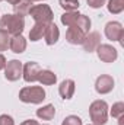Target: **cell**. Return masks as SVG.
Listing matches in <instances>:
<instances>
[{"mask_svg": "<svg viewBox=\"0 0 124 125\" xmlns=\"http://www.w3.org/2000/svg\"><path fill=\"white\" fill-rule=\"evenodd\" d=\"M29 15L35 21V23H42V25H50L54 18V13L48 4H34L29 10Z\"/></svg>", "mask_w": 124, "mask_h": 125, "instance_id": "cell-4", "label": "cell"}, {"mask_svg": "<svg viewBox=\"0 0 124 125\" xmlns=\"http://www.w3.org/2000/svg\"><path fill=\"white\" fill-rule=\"evenodd\" d=\"M41 67L35 61H28L24 64V71H22V79L26 83H35L38 80V73Z\"/></svg>", "mask_w": 124, "mask_h": 125, "instance_id": "cell-9", "label": "cell"}, {"mask_svg": "<svg viewBox=\"0 0 124 125\" xmlns=\"http://www.w3.org/2000/svg\"><path fill=\"white\" fill-rule=\"evenodd\" d=\"M9 41H10V35L0 29V52H3L9 48Z\"/></svg>", "mask_w": 124, "mask_h": 125, "instance_id": "cell-24", "label": "cell"}, {"mask_svg": "<svg viewBox=\"0 0 124 125\" xmlns=\"http://www.w3.org/2000/svg\"><path fill=\"white\" fill-rule=\"evenodd\" d=\"M0 29L9 35H21L25 29V19L15 13H6L0 18Z\"/></svg>", "mask_w": 124, "mask_h": 125, "instance_id": "cell-1", "label": "cell"}, {"mask_svg": "<svg viewBox=\"0 0 124 125\" xmlns=\"http://www.w3.org/2000/svg\"><path fill=\"white\" fill-rule=\"evenodd\" d=\"M110 115L112 118H120L121 115H124V103L123 102H115L112 105V108L110 109Z\"/></svg>", "mask_w": 124, "mask_h": 125, "instance_id": "cell-23", "label": "cell"}, {"mask_svg": "<svg viewBox=\"0 0 124 125\" xmlns=\"http://www.w3.org/2000/svg\"><path fill=\"white\" fill-rule=\"evenodd\" d=\"M62 125H83V122L77 115H69L62 121Z\"/></svg>", "mask_w": 124, "mask_h": 125, "instance_id": "cell-25", "label": "cell"}, {"mask_svg": "<svg viewBox=\"0 0 124 125\" xmlns=\"http://www.w3.org/2000/svg\"><path fill=\"white\" fill-rule=\"evenodd\" d=\"M42 86H53L57 82V76L54 74V71L48 70V68H41L38 73V80Z\"/></svg>", "mask_w": 124, "mask_h": 125, "instance_id": "cell-15", "label": "cell"}, {"mask_svg": "<svg viewBox=\"0 0 124 125\" xmlns=\"http://www.w3.org/2000/svg\"><path fill=\"white\" fill-rule=\"evenodd\" d=\"M54 116H56V108L51 103L44 105L39 109H37V118L41 121H51Z\"/></svg>", "mask_w": 124, "mask_h": 125, "instance_id": "cell-16", "label": "cell"}, {"mask_svg": "<svg viewBox=\"0 0 124 125\" xmlns=\"http://www.w3.org/2000/svg\"><path fill=\"white\" fill-rule=\"evenodd\" d=\"M6 1H7L9 4H13V6H15V4H18V3L22 1V0H6Z\"/></svg>", "mask_w": 124, "mask_h": 125, "instance_id": "cell-30", "label": "cell"}, {"mask_svg": "<svg viewBox=\"0 0 124 125\" xmlns=\"http://www.w3.org/2000/svg\"><path fill=\"white\" fill-rule=\"evenodd\" d=\"M104 33L107 36V39L112 41V42H120L123 44V36H124V28L118 21H111L105 25Z\"/></svg>", "mask_w": 124, "mask_h": 125, "instance_id": "cell-5", "label": "cell"}, {"mask_svg": "<svg viewBox=\"0 0 124 125\" xmlns=\"http://www.w3.org/2000/svg\"><path fill=\"white\" fill-rule=\"evenodd\" d=\"M0 1H3V0H0Z\"/></svg>", "mask_w": 124, "mask_h": 125, "instance_id": "cell-35", "label": "cell"}, {"mask_svg": "<svg viewBox=\"0 0 124 125\" xmlns=\"http://www.w3.org/2000/svg\"><path fill=\"white\" fill-rule=\"evenodd\" d=\"M114 84H115V82H114L112 76L101 74L95 80V90H96V93H99V94H108L110 92H112Z\"/></svg>", "mask_w": 124, "mask_h": 125, "instance_id": "cell-8", "label": "cell"}, {"mask_svg": "<svg viewBox=\"0 0 124 125\" xmlns=\"http://www.w3.org/2000/svg\"><path fill=\"white\" fill-rule=\"evenodd\" d=\"M98 58L102 62H114L118 58V51L117 48H114L110 44H101L96 50H95Z\"/></svg>", "mask_w": 124, "mask_h": 125, "instance_id": "cell-7", "label": "cell"}, {"mask_svg": "<svg viewBox=\"0 0 124 125\" xmlns=\"http://www.w3.org/2000/svg\"><path fill=\"white\" fill-rule=\"evenodd\" d=\"M59 38H60V31L57 28V25L54 22H51L50 25H47L45 28V32H44V41L48 47L54 45L59 42Z\"/></svg>", "mask_w": 124, "mask_h": 125, "instance_id": "cell-13", "label": "cell"}, {"mask_svg": "<svg viewBox=\"0 0 124 125\" xmlns=\"http://www.w3.org/2000/svg\"><path fill=\"white\" fill-rule=\"evenodd\" d=\"M88 125H95V124H88Z\"/></svg>", "mask_w": 124, "mask_h": 125, "instance_id": "cell-33", "label": "cell"}, {"mask_svg": "<svg viewBox=\"0 0 124 125\" xmlns=\"http://www.w3.org/2000/svg\"><path fill=\"white\" fill-rule=\"evenodd\" d=\"M47 25H42V23H34V26L29 31V39L32 42H38L39 39L44 38V32H45Z\"/></svg>", "mask_w": 124, "mask_h": 125, "instance_id": "cell-17", "label": "cell"}, {"mask_svg": "<svg viewBox=\"0 0 124 125\" xmlns=\"http://www.w3.org/2000/svg\"><path fill=\"white\" fill-rule=\"evenodd\" d=\"M107 0H86V3L89 4V7L92 9H101L104 4H105Z\"/></svg>", "mask_w": 124, "mask_h": 125, "instance_id": "cell-27", "label": "cell"}, {"mask_svg": "<svg viewBox=\"0 0 124 125\" xmlns=\"http://www.w3.org/2000/svg\"><path fill=\"white\" fill-rule=\"evenodd\" d=\"M47 93L42 86H25L19 90V100L24 103L39 105L45 100Z\"/></svg>", "mask_w": 124, "mask_h": 125, "instance_id": "cell-2", "label": "cell"}, {"mask_svg": "<svg viewBox=\"0 0 124 125\" xmlns=\"http://www.w3.org/2000/svg\"><path fill=\"white\" fill-rule=\"evenodd\" d=\"M22 71H24V64L19 60H10L6 62L4 67V77L7 82H18L22 79Z\"/></svg>", "mask_w": 124, "mask_h": 125, "instance_id": "cell-6", "label": "cell"}, {"mask_svg": "<svg viewBox=\"0 0 124 125\" xmlns=\"http://www.w3.org/2000/svg\"><path fill=\"white\" fill-rule=\"evenodd\" d=\"M21 125H39V122L35 121V119H26V121H24Z\"/></svg>", "mask_w": 124, "mask_h": 125, "instance_id": "cell-29", "label": "cell"}, {"mask_svg": "<svg viewBox=\"0 0 124 125\" xmlns=\"http://www.w3.org/2000/svg\"><path fill=\"white\" fill-rule=\"evenodd\" d=\"M118 119V125H124V115H121L120 118H117Z\"/></svg>", "mask_w": 124, "mask_h": 125, "instance_id": "cell-31", "label": "cell"}, {"mask_svg": "<svg viewBox=\"0 0 124 125\" xmlns=\"http://www.w3.org/2000/svg\"><path fill=\"white\" fill-rule=\"evenodd\" d=\"M9 48L15 54L25 52V50H26V39L24 38V35L22 33L21 35H13L10 38V41H9Z\"/></svg>", "mask_w": 124, "mask_h": 125, "instance_id": "cell-14", "label": "cell"}, {"mask_svg": "<svg viewBox=\"0 0 124 125\" xmlns=\"http://www.w3.org/2000/svg\"><path fill=\"white\" fill-rule=\"evenodd\" d=\"M6 58H4V55L0 52V70H4V67H6Z\"/></svg>", "mask_w": 124, "mask_h": 125, "instance_id": "cell-28", "label": "cell"}, {"mask_svg": "<svg viewBox=\"0 0 124 125\" xmlns=\"http://www.w3.org/2000/svg\"><path fill=\"white\" fill-rule=\"evenodd\" d=\"M99 45H101V33L96 31L88 32L83 42H82V47L86 52H93Z\"/></svg>", "mask_w": 124, "mask_h": 125, "instance_id": "cell-10", "label": "cell"}, {"mask_svg": "<svg viewBox=\"0 0 124 125\" xmlns=\"http://www.w3.org/2000/svg\"><path fill=\"white\" fill-rule=\"evenodd\" d=\"M86 33L82 29H79L77 26H69L66 31V41L72 45H82Z\"/></svg>", "mask_w": 124, "mask_h": 125, "instance_id": "cell-11", "label": "cell"}, {"mask_svg": "<svg viewBox=\"0 0 124 125\" xmlns=\"http://www.w3.org/2000/svg\"><path fill=\"white\" fill-rule=\"evenodd\" d=\"M32 7V3L29 0H22V1H19L18 4H15L13 6V10H15V15H18V16H26V15H29V10H31Z\"/></svg>", "mask_w": 124, "mask_h": 125, "instance_id": "cell-19", "label": "cell"}, {"mask_svg": "<svg viewBox=\"0 0 124 125\" xmlns=\"http://www.w3.org/2000/svg\"><path fill=\"white\" fill-rule=\"evenodd\" d=\"M0 125H15V119L10 115L3 114V115H0Z\"/></svg>", "mask_w": 124, "mask_h": 125, "instance_id": "cell-26", "label": "cell"}, {"mask_svg": "<svg viewBox=\"0 0 124 125\" xmlns=\"http://www.w3.org/2000/svg\"><path fill=\"white\" fill-rule=\"evenodd\" d=\"M107 9L111 15H120L124 10V0H108Z\"/></svg>", "mask_w": 124, "mask_h": 125, "instance_id": "cell-20", "label": "cell"}, {"mask_svg": "<svg viewBox=\"0 0 124 125\" xmlns=\"http://www.w3.org/2000/svg\"><path fill=\"white\" fill-rule=\"evenodd\" d=\"M44 125H48V124H44Z\"/></svg>", "mask_w": 124, "mask_h": 125, "instance_id": "cell-34", "label": "cell"}, {"mask_svg": "<svg viewBox=\"0 0 124 125\" xmlns=\"http://www.w3.org/2000/svg\"><path fill=\"white\" fill-rule=\"evenodd\" d=\"M108 103L102 99L93 100L89 106V116L95 125H105L108 122Z\"/></svg>", "mask_w": 124, "mask_h": 125, "instance_id": "cell-3", "label": "cell"}, {"mask_svg": "<svg viewBox=\"0 0 124 125\" xmlns=\"http://www.w3.org/2000/svg\"><path fill=\"white\" fill-rule=\"evenodd\" d=\"M59 4L64 12H73V10H79L80 3L79 0H59Z\"/></svg>", "mask_w": 124, "mask_h": 125, "instance_id": "cell-22", "label": "cell"}, {"mask_svg": "<svg viewBox=\"0 0 124 125\" xmlns=\"http://www.w3.org/2000/svg\"><path fill=\"white\" fill-rule=\"evenodd\" d=\"M91 25H92V22H91L89 16H86V15L80 13V16L77 18V21H76V23H74L73 26H77L79 29H82L85 33H88L89 29H91Z\"/></svg>", "mask_w": 124, "mask_h": 125, "instance_id": "cell-21", "label": "cell"}, {"mask_svg": "<svg viewBox=\"0 0 124 125\" xmlns=\"http://www.w3.org/2000/svg\"><path fill=\"white\" fill-rule=\"evenodd\" d=\"M74 90H76V83H74V80H72V79L63 80L62 83H60V86H59V94L62 96L64 100L72 99L73 94H74Z\"/></svg>", "mask_w": 124, "mask_h": 125, "instance_id": "cell-12", "label": "cell"}, {"mask_svg": "<svg viewBox=\"0 0 124 125\" xmlns=\"http://www.w3.org/2000/svg\"><path fill=\"white\" fill-rule=\"evenodd\" d=\"M80 16V13L77 10H73V12H64L62 16H60V22H62L64 26H73L77 21V18Z\"/></svg>", "mask_w": 124, "mask_h": 125, "instance_id": "cell-18", "label": "cell"}, {"mask_svg": "<svg viewBox=\"0 0 124 125\" xmlns=\"http://www.w3.org/2000/svg\"><path fill=\"white\" fill-rule=\"evenodd\" d=\"M31 3H35V1H45V0H29Z\"/></svg>", "mask_w": 124, "mask_h": 125, "instance_id": "cell-32", "label": "cell"}]
</instances>
